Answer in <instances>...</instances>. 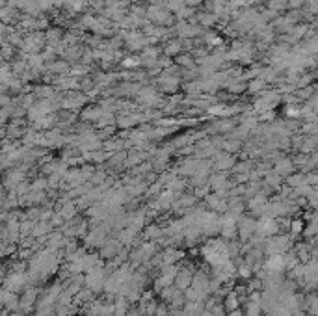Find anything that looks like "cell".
Masks as SVG:
<instances>
[{"label": "cell", "instance_id": "2", "mask_svg": "<svg viewBox=\"0 0 318 316\" xmlns=\"http://www.w3.org/2000/svg\"><path fill=\"white\" fill-rule=\"evenodd\" d=\"M305 309L309 311V315H318V296H307Z\"/></svg>", "mask_w": 318, "mask_h": 316}, {"label": "cell", "instance_id": "3", "mask_svg": "<svg viewBox=\"0 0 318 316\" xmlns=\"http://www.w3.org/2000/svg\"><path fill=\"white\" fill-rule=\"evenodd\" d=\"M288 227H290L292 237H298V235H301V233H303V221H301V219H292Z\"/></svg>", "mask_w": 318, "mask_h": 316}, {"label": "cell", "instance_id": "1", "mask_svg": "<svg viewBox=\"0 0 318 316\" xmlns=\"http://www.w3.org/2000/svg\"><path fill=\"white\" fill-rule=\"evenodd\" d=\"M287 268V258L285 255H270V258L266 260V270L274 272V274H279Z\"/></svg>", "mask_w": 318, "mask_h": 316}]
</instances>
